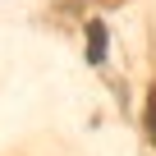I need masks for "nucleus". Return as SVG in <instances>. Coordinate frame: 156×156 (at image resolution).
<instances>
[{
  "label": "nucleus",
  "instance_id": "nucleus-1",
  "mask_svg": "<svg viewBox=\"0 0 156 156\" xmlns=\"http://www.w3.org/2000/svg\"><path fill=\"white\" fill-rule=\"evenodd\" d=\"M87 60L92 64L106 60V23H87Z\"/></svg>",
  "mask_w": 156,
  "mask_h": 156
},
{
  "label": "nucleus",
  "instance_id": "nucleus-2",
  "mask_svg": "<svg viewBox=\"0 0 156 156\" xmlns=\"http://www.w3.org/2000/svg\"><path fill=\"white\" fill-rule=\"evenodd\" d=\"M147 133H151V142H156V92L147 97Z\"/></svg>",
  "mask_w": 156,
  "mask_h": 156
}]
</instances>
